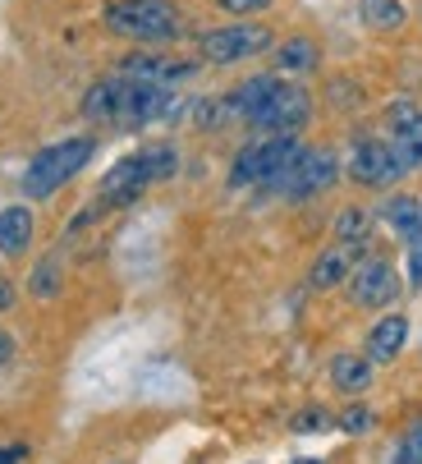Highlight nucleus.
Instances as JSON below:
<instances>
[{
  "label": "nucleus",
  "instance_id": "dca6fc26",
  "mask_svg": "<svg viewBox=\"0 0 422 464\" xmlns=\"http://www.w3.org/2000/svg\"><path fill=\"white\" fill-rule=\"evenodd\" d=\"M331 382H335L344 395H363V391L372 386V359L335 354V359H331Z\"/></svg>",
  "mask_w": 422,
  "mask_h": 464
},
{
  "label": "nucleus",
  "instance_id": "f8f14e48",
  "mask_svg": "<svg viewBox=\"0 0 422 464\" xmlns=\"http://www.w3.org/2000/svg\"><path fill=\"white\" fill-rule=\"evenodd\" d=\"M404 341H408V317L386 313V317L368 331V359H372V363H390V359L404 350Z\"/></svg>",
  "mask_w": 422,
  "mask_h": 464
},
{
  "label": "nucleus",
  "instance_id": "bb28decb",
  "mask_svg": "<svg viewBox=\"0 0 422 464\" xmlns=\"http://www.w3.org/2000/svg\"><path fill=\"white\" fill-rule=\"evenodd\" d=\"M24 459V446H0V464H19Z\"/></svg>",
  "mask_w": 422,
  "mask_h": 464
},
{
  "label": "nucleus",
  "instance_id": "aec40b11",
  "mask_svg": "<svg viewBox=\"0 0 422 464\" xmlns=\"http://www.w3.org/2000/svg\"><path fill=\"white\" fill-rule=\"evenodd\" d=\"M390 148H395V157H399L404 175L422 166V115H417V124L408 129V134H390Z\"/></svg>",
  "mask_w": 422,
  "mask_h": 464
},
{
  "label": "nucleus",
  "instance_id": "6ab92c4d",
  "mask_svg": "<svg viewBox=\"0 0 422 464\" xmlns=\"http://www.w3.org/2000/svg\"><path fill=\"white\" fill-rule=\"evenodd\" d=\"M368 235H372V217H368L363 208H344V212L335 217V239H344V244H368Z\"/></svg>",
  "mask_w": 422,
  "mask_h": 464
},
{
  "label": "nucleus",
  "instance_id": "ddd939ff",
  "mask_svg": "<svg viewBox=\"0 0 422 464\" xmlns=\"http://www.w3.org/2000/svg\"><path fill=\"white\" fill-rule=\"evenodd\" d=\"M280 83H285V79H280V74H257V79H248V83H239L225 102H230V111H235V120H253L271 97H275V88Z\"/></svg>",
  "mask_w": 422,
  "mask_h": 464
},
{
  "label": "nucleus",
  "instance_id": "5701e85b",
  "mask_svg": "<svg viewBox=\"0 0 422 464\" xmlns=\"http://www.w3.org/2000/svg\"><path fill=\"white\" fill-rule=\"evenodd\" d=\"M399 464H422V423H413V428H408L404 450H399Z\"/></svg>",
  "mask_w": 422,
  "mask_h": 464
},
{
  "label": "nucleus",
  "instance_id": "9b49d317",
  "mask_svg": "<svg viewBox=\"0 0 422 464\" xmlns=\"http://www.w3.org/2000/svg\"><path fill=\"white\" fill-rule=\"evenodd\" d=\"M120 74L124 79H138V83H179L193 74L188 60H175V55H152V51H138V55H124L120 60Z\"/></svg>",
  "mask_w": 422,
  "mask_h": 464
},
{
  "label": "nucleus",
  "instance_id": "20e7f679",
  "mask_svg": "<svg viewBox=\"0 0 422 464\" xmlns=\"http://www.w3.org/2000/svg\"><path fill=\"white\" fill-rule=\"evenodd\" d=\"M175 166H179L175 148H143V152H133V157H124V161L110 166V175H106V184H101V198H106L110 208H124V203H133V198L143 193L148 184L170 179Z\"/></svg>",
  "mask_w": 422,
  "mask_h": 464
},
{
  "label": "nucleus",
  "instance_id": "b1692460",
  "mask_svg": "<svg viewBox=\"0 0 422 464\" xmlns=\"http://www.w3.org/2000/svg\"><path fill=\"white\" fill-rule=\"evenodd\" d=\"M340 428L359 437V432H368V428H372V414H368L363 405H354V410H344V419H340Z\"/></svg>",
  "mask_w": 422,
  "mask_h": 464
},
{
  "label": "nucleus",
  "instance_id": "a211bd4d",
  "mask_svg": "<svg viewBox=\"0 0 422 464\" xmlns=\"http://www.w3.org/2000/svg\"><path fill=\"white\" fill-rule=\"evenodd\" d=\"M359 14H363V24L377 28V33H395V28H404V19H408L399 0H359Z\"/></svg>",
  "mask_w": 422,
  "mask_h": 464
},
{
  "label": "nucleus",
  "instance_id": "6e6552de",
  "mask_svg": "<svg viewBox=\"0 0 422 464\" xmlns=\"http://www.w3.org/2000/svg\"><path fill=\"white\" fill-rule=\"evenodd\" d=\"M349 175H354L363 188H390L395 179H404V166H399L390 139L386 143L372 139V143H359L354 148V157H349Z\"/></svg>",
  "mask_w": 422,
  "mask_h": 464
},
{
  "label": "nucleus",
  "instance_id": "f03ea898",
  "mask_svg": "<svg viewBox=\"0 0 422 464\" xmlns=\"http://www.w3.org/2000/svg\"><path fill=\"white\" fill-rule=\"evenodd\" d=\"M101 24L138 46H166L184 33V14L170 0H110L101 10Z\"/></svg>",
  "mask_w": 422,
  "mask_h": 464
},
{
  "label": "nucleus",
  "instance_id": "cd10ccee",
  "mask_svg": "<svg viewBox=\"0 0 422 464\" xmlns=\"http://www.w3.org/2000/svg\"><path fill=\"white\" fill-rule=\"evenodd\" d=\"M14 359V341L5 336V331H0V363H10Z\"/></svg>",
  "mask_w": 422,
  "mask_h": 464
},
{
  "label": "nucleus",
  "instance_id": "7ed1b4c3",
  "mask_svg": "<svg viewBox=\"0 0 422 464\" xmlns=\"http://www.w3.org/2000/svg\"><path fill=\"white\" fill-rule=\"evenodd\" d=\"M92 152H97V139H88V134L42 148V152L33 157L28 175H24V193H28V198H51V193H60L69 179H74V175L92 161Z\"/></svg>",
  "mask_w": 422,
  "mask_h": 464
},
{
  "label": "nucleus",
  "instance_id": "39448f33",
  "mask_svg": "<svg viewBox=\"0 0 422 464\" xmlns=\"http://www.w3.org/2000/svg\"><path fill=\"white\" fill-rule=\"evenodd\" d=\"M197 51H202L206 64H239V60L271 51V28L266 24H225V28L202 33Z\"/></svg>",
  "mask_w": 422,
  "mask_h": 464
},
{
  "label": "nucleus",
  "instance_id": "a878e982",
  "mask_svg": "<svg viewBox=\"0 0 422 464\" xmlns=\"http://www.w3.org/2000/svg\"><path fill=\"white\" fill-rule=\"evenodd\" d=\"M408 281H413V285H422V235L408 244Z\"/></svg>",
  "mask_w": 422,
  "mask_h": 464
},
{
  "label": "nucleus",
  "instance_id": "423d86ee",
  "mask_svg": "<svg viewBox=\"0 0 422 464\" xmlns=\"http://www.w3.org/2000/svg\"><path fill=\"white\" fill-rule=\"evenodd\" d=\"M308 115H312V97H308L303 88H294V83H280L275 97H271L248 124L266 129V134H299V129L308 124Z\"/></svg>",
  "mask_w": 422,
  "mask_h": 464
},
{
  "label": "nucleus",
  "instance_id": "2eb2a0df",
  "mask_svg": "<svg viewBox=\"0 0 422 464\" xmlns=\"http://www.w3.org/2000/svg\"><path fill=\"white\" fill-rule=\"evenodd\" d=\"M321 64V46L312 37H290L285 46H275V70L280 74H312Z\"/></svg>",
  "mask_w": 422,
  "mask_h": 464
},
{
  "label": "nucleus",
  "instance_id": "393cba45",
  "mask_svg": "<svg viewBox=\"0 0 422 464\" xmlns=\"http://www.w3.org/2000/svg\"><path fill=\"white\" fill-rule=\"evenodd\" d=\"M216 5H221L225 14H257V10L271 5V0H216Z\"/></svg>",
  "mask_w": 422,
  "mask_h": 464
},
{
  "label": "nucleus",
  "instance_id": "9d476101",
  "mask_svg": "<svg viewBox=\"0 0 422 464\" xmlns=\"http://www.w3.org/2000/svg\"><path fill=\"white\" fill-rule=\"evenodd\" d=\"M363 253H368V244H344V239H335V244L312 262L308 285H312V290H335V285H344L349 272H354L359 262H363Z\"/></svg>",
  "mask_w": 422,
  "mask_h": 464
},
{
  "label": "nucleus",
  "instance_id": "f3484780",
  "mask_svg": "<svg viewBox=\"0 0 422 464\" xmlns=\"http://www.w3.org/2000/svg\"><path fill=\"white\" fill-rule=\"evenodd\" d=\"M33 244V212L28 208H5L0 212V253L19 257Z\"/></svg>",
  "mask_w": 422,
  "mask_h": 464
},
{
  "label": "nucleus",
  "instance_id": "4be33fe9",
  "mask_svg": "<svg viewBox=\"0 0 422 464\" xmlns=\"http://www.w3.org/2000/svg\"><path fill=\"white\" fill-rule=\"evenodd\" d=\"M55 281H60L55 262H42V267L33 272V281H28V285H33V295H37V299H51V295H55Z\"/></svg>",
  "mask_w": 422,
  "mask_h": 464
},
{
  "label": "nucleus",
  "instance_id": "412c9836",
  "mask_svg": "<svg viewBox=\"0 0 422 464\" xmlns=\"http://www.w3.org/2000/svg\"><path fill=\"white\" fill-rule=\"evenodd\" d=\"M417 115H422V111H417V102L399 97V102H395V106L386 111V124H390V134H408V129L417 124Z\"/></svg>",
  "mask_w": 422,
  "mask_h": 464
},
{
  "label": "nucleus",
  "instance_id": "4468645a",
  "mask_svg": "<svg viewBox=\"0 0 422 464\" xmlns=\"http://www.w3.org/2000/svg\"><path fill=\"white\" fill-rule=\"evenodd\" d=\"M381 221L399 235V239H417L422 235V203L417 198H408V193H395V198H386L381 203Z\"/></svg>",
  "mask_w": 422,
  "mask_h": 464
},
{
  "label": "nucleus",
  "instance_id": "0eeeda50",
  "mask_svg": "<svg viewBox=\"0 0 422 464\" xmlns=\"http://www.w3.org/2000/svg\"><path fill=\"white\" fill-rule=\"evenodd\" d=\"M395 295H399V276L381 257H363L359 267L349 272V299L359 308H386V304H395Z\"/></svg>",
  "mask_w": 422,
  "mask_h": 464
},
{
  "label": "nucleus",
  "instance_id": "f257e3e1",
  "mask_svg": "<svg viewBox=\"0 0 422 464\" xmlns=\"http://www.w3.org/2000/svg\"><path fill=\"white\" fill-rule=\"evenodd\" d=\"M179 111V97L166 83H138V79H101L83 97V115L97 124H120V129H143L157 120H170Z\"/></svg>",
  "mask_w": 422,
  "mask_h": 464
},
{
  "label": "nucleus",
  "instance_id": "c85d7f7f",
  "mask_svg": "<svg viewBox=\"0 0 422 464\" xmlns=\"http://www.w3.org/2000/svg\"><path fill=\"white\" fill-rule=\"evenodd\" d=\"M294 464H321V459H294Z\"/></svg>",
  "mask_w": 422,
  "mask_h": 464
},
{
  "label": "nucleus",
  "instance_id": "1a4fd4ad",
  "mask_svg": "<svg viewBox=\"0 0 422 464\" xmlns=\"http://www.w3.org/2000/svg\"><path fill=\"white\" fill-rule=\"evenodd\" d=\"M335 179H340L335 152H326V148H303L299 161H294V170H290V179H285V193H290V198H312V193H326Z\"/></svg>",
  "mask_w": 422,
  "mask_h": 464
}]
</instances>
